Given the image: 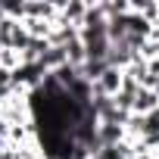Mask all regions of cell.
Here are the masks:
<instances>
[{
    "instance_id": "cell-2",
    "label": "cell",
    "mask_w": 159,
    "mask_h": 159,
    "mask_svg": "<svg viewBox=\"0 0 159 159\" xmlns=\"http://www.w3.org/2000/svg\"><path fill=\"white\" fill-rule=\"evenodd\" d=\"M153 109H159V94H156V91H150V88H137L131 112H137V116H147V112H153Z\"/></svg>"
},
{
    "instance_id": "cell-3",
    "label": "cell",
    "mask_w": 159,
    "mask_h": 159,
    "mask_svg": "<svg viewBox=\"0 0 159 159\" xmlns=\"http://www.w3.org/2000/svg\"><path fill=\"white\" fill-rule=\"evenodd\" d=\"M131 159H159V153H147V150H143V153H134Z\"/></svg>"
},
{
    "instance_id": "cell-1",
    "label": "cell",
    "mask_w": 159,
    "mask_h": 159,
    "mask_svg": "<svg viewBox=\"0 0 159 159\" xmlns=\"http://www.w3.org/2000/svg\"><path fill=\"white\" fill-rule=\"evenodd\" d=\"M119 91H122V69H112V66L91 84V94L94 97H116Z\"/></svg>"
}]
</instances>
